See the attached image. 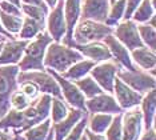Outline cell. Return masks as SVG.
Here are the masks:
<instances>
[{"instance_id":"obj_19","label":"cell","mask_w":156,"mask_h":140,"mask_svg":"<svg viewBox=\"0 0 156 140\" xmlns=\"http://www.w3.org/2000/svg\"><path fill=\"white\" fill-rule=\"evenodd\" d=\"M86 113L84 111L72 108L69 109L68 115L63 120L58 121V123H52L51 130L52 135L55 136V140H64V138L69 134V131L75 127V124L81 119V116Z\"/></svg>"},{"instance_id":"obj_38","label":"cell","mask_w":156,"mask_h":140,"mask_svg":"<svg viewBox=\"0 0 156 140\" xmlns=\"http://www.w3.org/2000/svg\"><path fill=\"white\" fill-rule=\"evenodd\" d=\"M140 3H141V0H126V11H124L123 19L124 20L131 19L132 13L135 12V9L137 8V5H139Z\"/></svg>"},{"instance_id":"obj_6","label":"cell","mask_w":156,"mask_h":140,"mask_svg":"<svg viewBox=\"0 0 156 140\" xmlns=\"http://www.w3.org/2000/svg\"><path fill=\"white\" fill-rule=\"evenodd\" d=\"M45 71L51 74L52 76L55 77V80L58 81L60 91H62V95H63V99H64L72 108H76V109L87 112L86 111V96H84L80 89L76 87V84L73 83V81L68 80V79L63 77L60 74L49 70V68H45Z\"/></svg>"},{"instance_id":"obj_3","label":"cell","mask_w":156,"mask_h":140,"mask_svg":"<svg viewBox=\"0 0 156 140\" xmlns=\"http://www.w3.org/2000/svg\"><path fill=\"white\" fill-rule=\"evenodd\" d=\"M113 32V28L105 23L94 20H81L73 28L72 44H86L91 41H103V39ZM72 47V45H71Z\"/></svg>"},{"instance_id":"obj_12","label":"cell","mask_w":156,"mask_h":140,"mask_svg":"<svg viewBox=\"0 0 156 140\" xmlns=\"http://www.w3.org/2000/svg\"><path fill=\"white\" fill-rule=\"evenodd\" d=\"M64 0H58V3L47 15V30L54 41L60 43L66 35V20H64Z\"/></svg>"},{"instance_id":"obj_5","label":"cell","mask_w":156,"mask_h":140,"mask_svg":"<svg viewBox=\"0 0 156 140\" xmlns=\"http://www.w3.org/2000/svg\"><path fill=\"white\" fill-rule=\"evenodd\" d=\"M23 80H32L39 87L40 92L48 93V95L54 96V98L63 100V95L58 81L55 80V77L49 72H45V68L43 71H19L17 83Z\"/></svg>"},{"instance_id":"obj_11","label":"cell","mask_w":156,"mask_h":140,"mask_svg":"<svg viewBox=\"0 0 156 140\" xmlns=\"http://www.w3.org/2000/svg\"><path fill=\"white\" fill-rule=\"evenodd\" d=\"M112 93L122 109H131V108H135V107H139L141 99H143L141 93L128 87L118 76L115 77V81H113Z\"/></svg>"},{"instance_id":"obj_8","label":"cell","mask_w":156,"mask_h":140,"mask_svg":"<svg viewBox=\"0 0 156 140\" xmlns=\"http://www.w3.org/2000/svg\"><path fill=\"white\" fill-rule=\"evenodd\" d=\"M123 83H126L128 87H131L135 91H137L141 95H145L151 89H155V76L148 74H144L141 71H118L116 74Z\"/></svg>"},{"instance_id":"obj_18","label":"cell","mask_w":156,"mask_h":140,"mask_svg":"<svg viewBox=\"0 0 156 140\" xmlns=\"http://www.w3.org/2000/svg\"><path fill=\"white\" fill-rule=\"evenodd\" d=\"M28 41L30 40H23V39H20V40L4 41L2 51H0V66L19 63Z\"/></svg>"},{"instance_id":"obj_32","label":"cell","mask_w":156,"mask_h":140,"mask_svg":"<svg viewBox=\"0 0 156 140\" xmlns=\"http://www.w3.org/2000/svg\"><path fill=\"white\" fill-rule=\"evenodd\" d=\"M20 9H22V13L26 15L31 19H35L40 23H44L45 24V19H47V15H48V11L43 9L41 7H37V5H30V4H20Z\"/></svg>"},{"instance_id":"obj_24","label":"cell","mask_w":156,"mask_h":140,"mask_svg":"<svg viewBox=\"0 0 156 140\" xmlns=\"http://www.w3.org/2000/svg\"><path fill=\"white\" fill-rule=\"evenodd\" d=\"M44 27H45L44 23H40V21H37L35 19L24 16L22 28H20V31H19V36H20V39H23V40H31V39H34L37 34L44 31Z\"/></svg>"},{"instance_id":"obj_22","label":"cell","mask_w":156,"mask_h":140,"mask_svg":"<svg viewBox=\"0 0 156 140\" xmlns=\"http://www.w3.org/2000/svg\"><path fill=\"white\" fill-rule=\"evenodd\" d=\"M52 121L49 117L40 123L32 125L28 130H26L24 138L26 140H52V130H51Z\"/></svg>"},{"instance_id":"obj_23","label":"cell","mask_w":156,"mask_h":140,"mask_svg":"<svg viewBox=\"0 0 156 140\" xmlns=\"http://www.w3.org/2000/svg\"><path fill=\"white\" fill-rule=\"evenodd\" d=\"M95 62H92V60H84L81 59L79 62L73 63L72 66H71L68 70L64 71L63 74H60L63 77L68 79L71 81H75V80H79V79L87 76L88 74H90V71L94 68L95 66Z\"/></svg>"},{"instance_id":"obj_16","label":"cell","mask_w":156,"mask_h":140,"mask_svg":"<svg viewBox=\"0 0 156 140\" xmlns=\"http://www.w3.org/2000/svg\"><path fill=\"white\" fill-rule=\"evenodd\" d=\"M103 43L108 47L112 57H115V59L119 62V64H122L126 70H128V71H136L137 70V67L135 66L132 59H131L129 51L118 40V39L113 36V34H109L108 36H105L103 39Z\"/></svg>"},{"instance_id":"obj_13","label":"cell","mask_w":156,"mask_h":140,"mask_svg":"<svg viewBox=\"0 0 156 140\" xmlns=\"http://www.w3.org/2000/svg\"><path fill=\"white\" fill-rule=\"evenodd\" d=\"M118 71H119L118 66L108 60V62H101V64H95L94 68L90 71V74L94 77V80L100 85L103 91L112 93L113 81H115Z\"/></svg>"},{"instance_id":"obj_30","label":"cell","mask_w":156,"mask_h":140,"mask_svg":"<svg viewBox=\"0 0 156 140\" xmlns=\"http://www.w3.org/2000/svg\"><path fill=\"white\" fill-rule=\"evenodd\" d=\"M137 31H139L140 39L143 41V44L145 47H148L150 49L155 51L156 49V32L155 27L150 26L147 23H141L137 26Z\"/></svg>"},{"instance_id":"obj_1","label":"cell","mask_w":156,"mask_h":140,"mask_svg":"<svg viewBox=\"0 0 156 140\" xmlns=\"http://www.w3.org/2000/svg\"><path fill=\"white\" fill-rule=\"evenodd\" d=\"M81 59H84L83 55L73 47L64 45L58 41H52L49 43L47 49H45L43 64L44 68H49V70L55 71L58 74H63L73 63L79 62Z\"/></svg>"},{"instance_id":"obj_20","label":"cell","mask_w":156,"mask_h":140,"mask_svg":"<svg viewBox=\"0 0 156 140\" xmlns=\"http://www.w3.org/2000/svg\"><path fill=\"white\" fill-rule=\"evenodd\" d=\"M139 106L141 107L140 112L143 117V125L144 130H150L155 127V111H156V100H155V89H151L143 95V99Z\"/></svg>"},{"instance_id":"obj_45","label":"cell","mask_w":156,"mask_h":140,"mask_svg":"<svg viewBox=\"0 0 156 140\" xmlns=\"http://www.w3.org/2000/svg\"><path fill=\"white\" fill-rule=\"evenodd\" d=\"M0 140H12V139H9V138H8V136H7V135H4V134H3L2 136H0Z\"/></svg>"},{"instance_id":"obj_51","label":"cell","mask_w":156,"mask_h":140,"mask_svg":"<svg viewBox=\"0 0 156 140\" xmlns=\"http://www.w3.org/2000/svg\"><path fill=\"white\" fill-rule=\"evenodd\" d=\"M0 2H2V0H0Z\"/></svg>"},{"instance_id":"obj_31","label":"cell","mask_w":156,"mask_h":140,"mask_svg":"<svg viewBox=\"0 0 156 140\" xmlns=\"http://www.w3.org/2000/svg\"><path fill=\"white\" fill-rule=\"evenodd\" d=\"M69 109L68 107L66 106V103L63 102L62 99H58V98H54L52 96V102H51V121L52 123H58V121L63 120L64 117L68 115Z\"/></svg>"},{"instance_id":"obj_21","label":"cell","mask_w":156,"mask_h":140,"mask_svg":"<svg viewBox=\"0 0 156 140\" xmlns=\"http://www.w3.org/2000/svg\"><path fill=\"white\" fill-rule=\"evenodd\" d=\"M129 55L132 62H135V64L139 66L141 70H145V71L155 70V66H156L155 51L150 49L148 47L144 45V47H140V48H136L133 51H131Z\"/></svg>"},{"instance_id":"obj_25","label":"cell","mask_w":156,"mask_h":140,"mask_svg":"<svg viewBox=\"0 0 156 140\" xmlns=\"http://www.w3.org/2000/svg\"><path fill=\"white\" fill-rule=\"evenodd\" d=\"M152 16H155V0H141V3L131 16V20L141 24L147 23Z\"/></svg>"},{"instance_id":"obj_17","label":"cell","mask_w":156,"mask_h":140,"mask_svg":"<svg viewBox=\"0 0 156 140\" xmlns=\"http://www.w3.org/2000/svg\"><path fill=\"white\" fill-rule=\"evenodd\" d=\"M64 20H66V44L72 45V34L73 28L76 27L77 21L80 19L81 3L80 0H64Z\"/></svg>"},{"instance_id":"obj_37","label":"cell","mask_w":156,"mask_h":140,"mask_svg":"<svg viewBox=\"0 0 156 140\" xmlns=\"http://www.w3.org/2000/svg\"><path fill=\"white\" fill-rule=\"evenodd\" d=\"M0 11L4 13H8V15H13V16H22V9L20 7H17L12 3L7 2V0H2L0 2Z\"/></svg>"},{"instance_id":"obj_39","label":"cell","mask_w":156,"mask_h":140,"mask_svg":"<svg viewBox=\"0 0 156 140\" xmlns=\"http://www.w3.org/2000/svg\"><path fill=\"white\" fill-rule=\"evenodd\" d=\"M20 3H23V4H30V5H37V7H41V8L45 11H48V5L45 4L44 0H20Z\"/></svg>"},{"instance_id":"obj_46","label":"cell","mask_w":156,"mask_h":140,"mask_svg":"<svg viewBox=\"0 0 156 140\" xmlns=\"http://www.w3.org/2000/svg\"><path fill=\"white\" fill-rule=\"evenodd\" d=\"M7 40V38L4 36V35H2V34H0V43H4Z\"/></svg>"},{"instance_id":"obj_14","label":"cell","mask_w":156,"mask_h":140,"mask_svg":"<svg viewBox=\"0 0 156 140\" xmlns=\"http://www.w3.org/2000/svg\"><path fill=\"white\" fill-rule=\"evenodd\" d=\"M109 0H84L81 5V20H94L105 23L109 11Z\"/></svg>"},{"instance_id":"obj_49","label":"cell","mask_w":156,"mask_h":140,"mask_svg":"<svg viewBox=\"0 0 156 140\" xmlns=\"http://www.w3.org/2000/svg\"><path fill=\"white\" fill-rule=\"evenodd\" d=\"M116 0H109V4H112V3H115Z\"/></svg>"},{"instance_id":"obj_47","label":"cell","mask_w":156,"mask_h":140,"mask_svg":"<svg viewBox=\"0 0 156 140\" xmlns=\"http://www.w3.org/2000/svg\"><path fill=\"white\" fill-rule=\"evenodd\" d=\"M80 140H88V138H87V135H86V132L83 134V136L80 138Z\"/></svg>"},{"instance_id":"obj_2","label":"cell","mask_w":156,"mask_h":140,"mask_svg":"<svg viewBox=\"0 0 156 140\" xmlns=\"http://www.w3.org/2000/svg\"><path fill=\"white\" fill-rule=\"evenodd\" d=\"M52 38L48 32L41 31L34 38V40L28 41L27 47L24 48L23 56L17 63L20 71H43L44 70V55L45 49L49 43H52Z\"/></svg>"},{"instance_id":"obj_35","label":"cell","mask_w":156,"mask_h":140,"mask_svg":"<svg viewBox=\"0 0 156 140\" xmlns=\"http://www.w3.org/2000/svg\"><path fill=\"white\" fill-rule=\"evenodd\" d=\"M19 84H20V91H22L31 102L36 100L39 98L40 89H39V87L32 80H23V81H19Z\"/></svg>"},{"instance_id":"obj_28","label":"cell","mask_w":156,"mask_h":140,"mask_svg":"<svg viewBox=\"0 0 156 140\" xmlns=\"http://www.w3.org/2000/svg\"><path fill=\"white\" fill-rule=\"evenodd\" d=\"M0 23L3 28L11 35H17L23 24V16H13L8 15L0 11Z\"/></svg>"},{"instance_id":"obj_44","label":"cell","mask_w":156,"mask_h":140,"mask_svg":"<svg viewBox=\"0 0 156 140\" xmlns=\"http://www.w3.org/2000/svg\"><path fill=\"white\" fill-rule=\"evenodd\" d=\"M7 2H9V3H12V4H15V5H17V7H20V0H7Z\"/></svg>"},{"instance_id":"obj_33","label":"cell","mask_w":156,"mask_h":140,"mask_svg":"<svg viewBox=\"0 0 156 140\" xmlns=\"http://www.w3.org/2000/svg\"><path fill=\"white\" fill-rule=\"evenodd\" d=\"M107 140H122V113L113 115L111 124L104 132Z\"/></svg>"},{"instance_id":"obj_27","label":"cell","mask_w":156,"mask_h":140,"mask_svg":"<svg viewBox=\"0 0 156 140\" xmlns=\"http://www.w3.org/2000/svg\"><path fill=\"white\" fill-rule=\"evenodd\" d=\"M73 83H75L76 87L81 91V93L86 96V99L94 98V96L99 95V93L104 92L100 88V85H99L96 81L94 80V77L88 76V75H87V76H84V77H81V79H79V80H75Z\"/></svg>"},{"instance_id":"obj_9","label":"cell","mask_w":156,"mask_h":140,"mask_svg":"<svg viewBox=\"0 0 156 140\" xmlns=\"http://www.w3.org/2000/svg\"><path fill=\"white\" fill-rule=\"evenodd\" d=\"M122 113V140H139L143 131V117L137 107Z\"/></svg>"},{"instance_id":"obj_29","label":"cell","mask_w":156,"mask_h":140,"mask_svg":"<svg viewBox=\"0 0 156 140\" xmlns=\"http://www.w3.org/2000/svg\"><path fill=\"white\" fill-rule=\"evenodd\" d=\"M124 11H126V0H116L109 5L108 16L105 20V24L109 27H115L124 16Z\"/></svg>"},{"instance_id":"obj_42","label":"cell","mask_w":156,"mask_h":140,"mask_svg":"<svg viewBox=\"0 0 156 140\" xmlns=\"http://www.w3.org/2000/svg\"><path fill=\"white\" fill-rule=\"evenodd\" d=\"M0 34L2 35H4L5 38H9V39H12V35L11 34H8V32H7L4 28H3V26H2V23H0Z\"/></svg>"},{"instance_id":"obj_48","label":"cell","mask_w":156,"mask_h":140,"mask_svg":"<svg viewBox=\"0 0 156 140\" xmlns=\"http://www.w3.org/2000/svg\"><path fill=\"white\" fill-rule=\"evenodd\" d=\"M3 44H4V43H0V51H2V48H3Z\"/></svg>"},{"instance_id":"obj_4","label":"cell","mask_w":156,"mask_h":140,"mask_svg":"<svg viewBox=\"0 0 156 140\" xmlns=\"http://www.w3.org/2000/svg\"><path fill=\"white\" fill-rule=\"evenodd\" d=\"M17 64L0 66V115H4L9 109V99L17 88Z\"/></svg>"},{"instance_id":"obj_10","label":"cell","mask_w":156,"mask_h":140,"mask_svg":"<svg viewBox=\"0 0 156 140\" xmlns=\"http://www.w3.org/2000/svg\"><path fill=\"white\" fill-rule=\"evenodd\" d=\"M86 111L88 113H122L123 109L120 108L118 102L115 100L112 93L101 92L94 98L86 99Z\"/></svg>"},{"instance_id":"obj_43","label":"cell","mask_w":156,"mask_h":140,"mask_svg":"<svg viewBox=\"0 0 156 140\" xmlns=\"http://www.w3.org/2000/svg\"><path fill=\"white\" fill-rule=\"evenodd\" d=\"M44 2H45V4H47L49 8H54L55 4L58 3V0H44Z\"/></svg>"},{"instance_id":"obj_34","label":"cell","mask_w":156,"mask_h":140,"mask_svg":"<svg viewBox=\"0 0 156 140\" xmlns=\"http://www.w3.org/2000/svg\"><path fill=\"white\" fill-rule=\"evenodd\" d=\"M87 123H88V112H86L81 116V119L75 124V127L69 131V134L66 136L64 140H80V138L83 136L84 131L87 128Z\"/></svg>"},{"instance_id":"obj_7","label":"cell","mask_w":156,"mask_h":140,"mask_svg":"<svg viewBox=\"0 0 156 140\" xmlns=\"http://www.w3.org/2000/svg\"><path fill=\"white\" fill-rule=\"evenodd\" d=\"M115 27L116 28L112 32L113 36L118 39L129 52L136 48H140V47H144L143 41L140 39L139 31H137V24L133 20H124L122 23H118Z\"/></svg>"},{"instance_id":"obj_26","label":"cell","mask_w":156,"mask_h":140,"mask_svg":"<svg viewBox=\"0 0 156 140\" xmlns=\"http://www.w3.org/2000/svg\"><path fill=\"white\" fill-rule=\"evenodd\" d=\"M112 117V113H91V117L87 123V128L95 134H104L108 125L111 124Z\"/></svg>"},{"instance_id":"obj_41","label":"cell","mask_w":156,"mask_h":140,"mask_svg":"<svg viewBox=\"0 0 156 140\" xmlns=\"http://www.w3.org/2000/svg\"><path fill=\"white\" fill-rule=\"evenodd\" d=\"M139 140H156L155 139V127L150 128V130H145L143 135H140Z\"/></svg>"},{"instance_id":"obj_40","label":"cell","mask_w":156,"mask_h":140,"mask_svg":"<svg viewBox=\"0 0 156 140\" xmlns=\"http://www.w3.org/2000/svg\"><path fill=\"white\" fill-rule=\"evenodd\" d=\"M84 132H86L88 140H107L105 139V136H104V134H95V132L88 130V128H86V131Z\"/></svg>"},{"instance_id":"obj_36","label":"cell","mask_w":156,"mask_h":140,"mask_svg":"<svg viewBox=\"0 0 156 140\" xmlns=\"http://www.w3.org/2000/svg\"><path fill=\"white\" fill-rule=\"evenodd\" d=\"M9 106L15 109H24L28 106H31V100L22 91H13L9 99Z\"/></svg>"},{"instance_id":"obj_50","label":"cell","mask_w":156,"mask_h":140,"mask_svg":"<svg viewBox=\"0 0 156 140\" xmlns=\"http://www.w3.org/2000/svg\"><path fill=\"white\" fill-rule=\"evenodd\" d=\"M2 135H3V132H2V131H0V136H2Z\"/></svg>"},{"instance_id":"obj_15","label":"cell","mask_w":156,"mask_h":140,"mask_svg":"<svg viewBox=\"0 0 156 140\" xmlns=\"http://www.w3.org/2000/svg\"><path fill=\"white\" fill-rule=\"evenodd\" d=\"M75 49H77L83 57H88L90 60L95 63L108 62L112 59V55L109 52L108 47L103 41H91L86 44H72Z\"/></svg>"}]
</instances>
